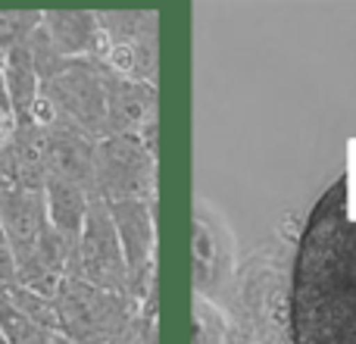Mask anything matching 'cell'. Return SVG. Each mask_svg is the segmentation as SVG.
I'll use <instances>...</instances> for the list:
<instances>
[{
  "label": "cell",
  "mask_w": 356,
  "mask_h": 344,
  "mask_svg": "<svg viewBox=\"0 0 356 344\" xmlns=\"http://www.w3.org/2000/svg\"><path fill=\"white\" fill-rule=\"evenodd\" d=\"M291 344H356V141L316 197L291 263Z\"/></svg>",
  "instance_id": "1"
},
{
  "label": "cell",
  "mask_w": 356,
  "mask_h": 344,
  "mask_svg": "<svg viewBox=\"0 0 356 344\" xmlns=\"http://www.w3.org/2000/svg\"><path fill=\"white\" fill-rule=\"evenodd\" d=\"M0 228L16 257L19 288L54 297L66 279L69 247L47 219L44 191L0 188Z\"/></svg>",
  "instance_id": "2"
},
{
  "label": "cell",
  "mask_w": 356,
  "mask_h": 344,
  "mask_svg": "<svg viewBox=\"0 0 356 344\" xmlns=\"http://www.w3.org/2000/svg\"><path fill=\"white\" fill-rule=\"evenodd\" d=\"M54 310L56 335L69 344H113L138 313L129 295L100 291L79 279H63L54 291Z\"/></svg>",
  "instance_id": "3"
},
{
  "label": "cell",
  "mask_w": 356,
  "mask_h": 344,
  "mask_svg": "<svg viewBox=\"0 0 356 344\" xmlns=\"http://www.w3.org/2000/svg\"><path fill=\"white\" fill-rule=\"evenodd\" d=\"M35 123L72 125V129L91 135L94 141H104L106 104H104V85H100L97 60H69V66L56 79L41 81Z\"/></svg>",
  "instance_id": "4"
},
{
  "label": "cell",
  "mask_w": 356,
  "mask_h": 344,
  "mask_svg": "<svg viewBox=\"0 0 356 344\" xmlns=\"http://www.w3.org/2000/svg\"><path fill=\"white\" fill-rule=\"evenodd\" d=\"M97 22L104 35L97 60L125 79L156 88V10H106L97 13Z\"/></svg>",
  "instance_id": "5"
},
{
  "label": "cell",
  "mask_w": 356,
  "mask_h": 344,
  "mask_svg": "<svg viewBox=\"0 0 356 344\" xmlns=\"http://www.w3.org/2000/svg\"><path fill=\"white\" fill-rule=\"evenodd\" d=\"M66 279H79V282H88L100 291H113V295H129V266L122 257V244H119L110 207L100 197H94L88 207L81 238L69 253Z\"/></svg>",
  "instance_id": "6"
},
{
  "label": "cell",
  "mask_w": 356,
  "mask_h": 344,
  "mask_svg": "<svg viewBox=\"0 0 356 344\" xmlns=\"http://www.w3.org/2000/svg\"><path fill=\"white\" fill-rule=\"evenodd\" d=\"M97 197L116 201H156V157L141 138H104L97 141Z\"/></svg>",
  "instance_id": "7"
},
{
  "label": "cell",
  "mask_w": 356,
  "mask_h": 344,
  "mask_svg": "<svg viewBox=\"0 0 356 344\" xmlns=\"http://www.w3.org/2000/svg\"><path fill=\"white\" fill-rule=\"evenodd\" d=\"M106 207L129 266V301L141 310V304L156 295V201H116Z\"/></svg>",
  "instance_id": "8"
},
{
  "label": "cell",
  "mask_w": 356,
  "mask_h": 344,
  "mask_svg": "<svg viewBox=\"0 0 356 344\" xmlns=\"http://www.w3.org/2000/svg\"><path fill=\"white\" fill-rule=\"evenodd\" d=\"M100 85H104L106 104V132L104 138L135 135L144 141V148L156 157V88L131 81L97 60Z\"/></svg>",
  "instance_id": "9"
},
{
  "label": "cell",
  "mask_w": 356,
  "mask_h": 344,
  "mask_svg": "<svg viewBox=\"0 0 356 344\" xmlns=\"http://www.w3.org/2000/svg\"><path fill=\"white\" fill-rule=\"evenodd\" d=\"M44 129V169L47 182H66L97 197V141L72 125L50 123Z\"/></svg>",
  "instance_id": "10"
},
{
  "label": "cell",
  "mask_w": 356,
  "mask_h": 344,
  "mask_svg": "<svg viewBox=\"0 0 356 344\" xmlns=\"http://www.w3.org/2000/svg\"><path fill=\"white\" fill-rule=\"evenodd\" d=\"M0 188L44 191V129L38 123L13 125V132L0 141Z\"/></svg>",
  "instance_id": "11"
},
{
  "label": "cell",
  "mask_w": 356,
  "mask_h": 344,
  "mask_svg": "<svg viewBox=\"0 0 356 344\" xmlns=\"http://www.w3.org/2000/svg\"><path fill=\"white\" fill-rule=\"evenodd\" d=\"M41 25L66 60H97L104 47L97 13L91 10H44Z\"/></svg>",
  "instance_id": "12"
},
{
  "label": "cell",
  "mask_w": 356,
  "mask_h": 344,
  "mask_svg": "<svg viewBox=\"0 0 356 344\" xmlns=\"http://www.w3.org/2000/svg\"><path fill=\"white\" fill-rule=\"evenodd\" d=\"M3 85H6V97H10V116L13 125H29L35 123V107H38V91H41V79H38L35 66H31L29 47L6 50L3 54Z\"/></svg>",
  "instance_id": "13"
},
{
  "label": "cell",
  "mask_w": 356,
  "mask_h": 344,
  "mask_svg": "<svg viewBox=\"0 0 356 344\" xmlns=\"http://www.w3.org/2000/svg\"><path fill=\"white\" fill-rule=\"evenodd\" d=\"M44 201H47V219L54 226V232L66 241L69 253L75 251L81 238V228L88 219V207H91L94 197H88L81 188L66 182H47L44 188Z\"/></svg>",
  "instance_id": "14"
},
{
  "label": "cell",
  "mask_w": 356,
  "mask_h": 344,
  "mask_svg": "<svg viewBox=\"0 0 356 344\" xmlns=\"http://www.w3.org/2000/svg\"><path fill=\"white\" fill-rule=\"evenodd\" d=\"M0 332L6 344H50L56 338L50 329L31 322L25 313H19L10 304V297H0Z\"/></svg>",
  "instance_id": "15"
},
{
  "label": "cell",
  "mask_w": 356,
  "mask_h": 344,
  "mask_svg": "<svg viewBox=\"0 0 356 344\" xmlns=\"http://www.w3.org/2000/svg\"><path fill=\"white\" fill-rule=\"evenodd\" d=\"M25 47H29L31 66H35V72H38V79H41V81L56 79V75L69 66V60L60 54V50H56V44L50 41V35L44 31V25H38V29L31 31L29 41H25Z\"/></svg>",
  "instance_id": "16"
},
{
  "label": "cell",
  "mask_w": 356,
  "mask_h": 344,
  "mask_svg": "<svg viewBox=\"0 0 356 344\" xmlns=\"http://www.w3.org/2000/svg\"><path fill=\"white\" fill-rule=\"evenodd\" d=\"M38 25H41V13L35 10H0V54L25 44Z\"/></svg>",
  "instance_id": "17"
},
{
  "label": "cell",
  "mask_w": 356,
  "mask_h": 344,
  "mask_svg": "<svg viewBox=\"0 0 356 344\" xmlns=\"http://www.w3.org/2000/svg\"><path fill=\"white\" fill-rule=\"evenodd\" d=\"M3 297H10L13 307H16L19 313L29 316L31 322H38V326L50 329V332L56 335V310H54V297L38 295V291H31V288H16V291H10V295H3Z\"/></svg>",
  "instance_id": "18"
},
{
  "label": "cell",
  "mask_w": 356,
  "mask_h": 344,
  "mask_svg": "<svg viewBox=\"0 0 356 344\" xmlns=\"http://www.w3.org/2000/svg\"><path fill=\"white\" fill-rule=\"evenodd\" d=\"M113 344H156V320L154 316H144V313H135L131 326L125 329Z\"/></svg>",
  "instance_id": "19"
},
{
  "label": "cell",
  "mask_w": 356,
  "mask_h": 344,
  "mask_svg": "<svg viewBox=\"0 0 356 344\" xmlns=\"http://www.w3.org/2000/svg\"><path fill=\"white\" fill-rule=\"evenodd\" d=\"M19 288V272H16V257H13V247L6 241L3 228H0V297L10 295Z\"/></svg>",
  "instance_id": "20"
},
{
  "label": "cell",
  "mask_w": 356,
  "mask_h": 344,
  "mask_svg": "<svg viewBox=\"0 0 356 344\" xmlns=\"http://www.w3.org/2000/svg\"><path fill=\"white\" fill-rule=\"evenodd\" d=\"M50 344H69V341H66V338H63V335H56V338H54V341H50Z\"/></svg>",
  "instance_id": "21"
},
{
  "label": "cell",
  "mask_w": 356,
  "mask_h": 344,
  "mask_svg": "<svg viewBox=\"0 0 356 344\" xmlns=\"http://www.w3.org/2000/svg\"><path fill=\"white\" fill-rule=\"evenodd\" d=\"M0 344H6V341H3V332H0Z\"/></svg>",
  "instance_id": "22"
},
{
  "label": "cell",
  "mask_w": 356,
  "mask_h": 344,
  "mask_svg": "<svg viewBox=\"0 0 356 344\" xmlns=\"http://www.w3.org/2000/svg\"><path fill=\"white\" fill-rule=\"evenodd\" d=\"M0 63H3V54H0Z\"/></svg>",
  "instance_id": "23"
}]
</instances>
